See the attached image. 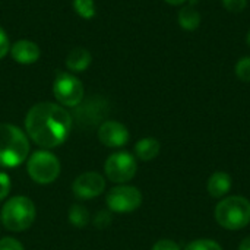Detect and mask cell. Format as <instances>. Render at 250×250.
<instances>
[{"instance_id": "1", "label": "cell", "mask_w": 250, "mask_h": 250, "mask_svg": "<svg viewBox=\"0 0 250 250\" xmlns=\"http://www.w3.org/2000/svg\"><path fill=\"white\" fill-rule=\"evenodd\" d=\"M72 116L54 103H38L25 117V130L32 142L44 149L60 146L72 130Z\"/></svg>"}, {"instance_id": "2", "label": "cell", "mask_w": 250, "mask_h": 250, "mask_svg": "<svg viewBox=\"0 0 250 250\" xmlns=\"http://www.w3.org/2000/svg\"><path fill=\"white\" fill-rule=\"evenodd\" d=\"M29 157L28 136L18 126L0 123V166L13 168Z\"/></svg>"}, {"instance_id": "3", "label": "cell", "mask_w": 250, "mask_h": 250, "mask_svg": "<svg viewBox=\"0 0 250 250\" xmlns=\"http://www.w3.org/2000/svg\"><path fill=\"white\" fill-rule=\"evenodd\" d=\"M37 217L35 204L28 196H12L7 199L0 212L1 224L6 230L13 233H21L28 230Z\"/></svg>"}, {"instance_id": "4", "label": "cell", "mask_w": 250, "mask_h": 250, "mask_svg": "<svg viewBox=\"0 0 250 250\" xmlns=\"http://www.w3.org/2000/svg\"><path fill=\"white\" fill-rule=\"evenodd\" d=\"M215 221L226 230H242L250 223V201L243 196H229L215 207Z\"/></svg>"}, {"instance_id": "5", "label": "cell", "mask_w": 250, "mask_h": 250, "mask_svg": "<svg viewBox=\"0 0 250 250\" xmlns=\"http://www.w3.org/2000/svg\"><path fill=\"white\" fill-rule=\"evenodd\" d=\"M60 161L48 149H40L31 154L26 161V171L29 177L38 185H50L60 176Z\"/></svg>"}, {"instance_id": "6", "label": "cell", "mask_w": 250, "mask_h": 250, "mask_svg": "<svg viewBox=\"0 0 250 250\" xmlns=\"http://www.w3.org/2000/svg\"><path fill=\"white\" fill-rule=\"evenodd\" d=\"M53 94L62 107H78L83 100L82 82L67 72L57 73L53 83Z\"/></svg>"}, {"instance_id": "7", "label": "cell", "mask_w": 250, "mask_h": 250, "mask_svg": "<svg viewBox=\"0 0 250 250\" xmlns=\"http://www.w3.org/2000/svg\"><path fill=\"white\" fill-rule=\"evenodd\" d=\"M138 163L136 158L126 151L111 154L104 163V171L110 182L125 185L126 182L132 180L136 174Z\"/></svg>"}, {"instance_id": "8", "label": "cell", "mask_w": 250, "mask_h": 250, "mask_svg": "<svg viewBox=\"0 0 250 250\" xmlns=\"http://www.w3.org/2000/svg\"><path fill=\"white\" fill-rule=\"evenodd\" d=\"M105 202L111 212H119V214L133 212L142 204V193L135 186L120 185L113 188L107 193Z\"/></svg>"}, {"instance_id": "9", "label": "cell", "mask_w": 250, "mask_h": 250, "mask_svg": "<svg viewBox=\"0 0 250 250\" xmlns=\"http://www.w3.org/2000/svg\"><path fill=\"white\" fill-rule=\"evenodd\" d=\"M108 114V103L103 97H91L86 101L82 100V103L75 107V119L79 123V126L83 127H94L100 126L103 122H105V116Z\"/></svg>"}, {"instance_id": "10", "label": "cell", "mask_w": 250, "mask_h": 250, "mask_svg": "<svg viewBox=\"0 0 250 250\" xmlns=\"http://www.w3.org/2000/svg\"><path fill=\"white\" fill-rule=\"evenodd\" d=\"M105 190V179L97 171H86L79 174L72 185V192L78 199L86 201L103 195Z\"/></svg>"}, {"instance_id": "11", "label": "cell", "mask_w": 250, "mask_h": 250, "mask_svg": "<svg viewBox=\"0 0 250 250\" xmlns=\"http://www.w3.org/2000/svg\"><path fill=\"white\" fill-rule=\"evenodd\" d=\"M98 139L108 148H122L129 142L127 127L116 120H105L98 126Z\"/></svg>"}, {"instance_id": "12", "label": "cell", "mask_w": 250, "mask_h": 250, "mask_svg": "<svg viewBox=\"0 0 250 250\" xmlns=\"http://www.w3.org/2000/svg\"><path fill=\"white\" fill-rule=\"evenodd\" d=\"M10 54L21 64H32L40 59V48L29 40H19L10 47Z\"/></svg>"}, {"instance_id": "13", "label": "cell", "mask_w": 250, "mask_h": 250, "mask_svg": "<svg viewBox=\"0 0 250 250\" xmlns=\"http://www.w3.org/2000/svg\"><path fill=\"white\" fill-rule=\"evenodd\" d=\"M92 62V57H91V53L86 50V48H82V47H76L73 48L67 57H66V67L70 70V72H83L89 67Z\"/></svg>"}, {"instance_id": "14", "label": "cell", "mask_w": 250, "mask_h": 250, "mask_svg": "<svg viewBox=\"0 0 250 250\" xmlns=\"http://www.w3.org/2000/svg\"><path fill=\"white\" fill-rule=\"evenodd\" d=\"M207 188H208V192L212 198H223L231 189V177L229 173L217 171L209 177Z\"/></svg>"}, {"instance_id": "15", "label": "cell", "mask_w": 250, "mask_h": 250, "mask_svg": "<svg viewBox=\"0 0 250 250\" xmlns=\"http://www.w3.org/2000/svg\"><path fill=\"white\" fill-rule=\"evenodd\" d=\"M161 151V145L155 138H144L136 142L135 154L141 161H151L158 157Z\"/></svg>"}, {"instance_id": "16", "label": "cell", "mask_w": 250, "mask_h": 250, "mask_svg": "<svg viewBox=\"0 0 250 250\" xmlns=\"http://www.w3.org/2000/svg\"><path fill=\"white\" fill-rule=\"evenodd\" d=\"M177 19H179V25L186 31H195L201 25V15L192 6L182 7L177 15Z\"/></svg>"}, {"instance_id": "17", "label": "cell", "mask_w": 250, "mask_h": 250, "mask_svg": "<svg viewBox=\"0 0 250 250\" xmlns=\"http://www.w3.org/2000/svg\"><path fill=\"white\" fill-rule=\"evenodd\" d=\"M91 215L85 205L82 204H73L69 208V223L75 226L76 229H85L89 224Z\"/></svg>"}, {"instance_id": "18", "label": "cell", "mask_w": 250, "mask_h": 250, "mask_svg": "<svg viewBox=\"0 0 250 250\" xmlns=\"http://www.w3.org/2000/svg\"><path fill=\"white\" fill-rule=\"evenodd\" d=\"M73 9L83 19H91L95 16L94 0H73Z\"/></svg>"}, {"instance_id": "19", "label": "cell", "mask_w": 250, "mask_h": 250, "mask_svg": "<svg viewBox=\"0 0 250 250\" xmlns=\"http://www.w3.org/2000/svg\"><path fill=\"white\" fill-rule=\"evenodd\" d=\"M185 250H223V248L214 242V240H209V239H198V240H193L192 243H189Z\"/></svg>"}, {"instance_id": "20", "label": "cell", "mask_w": 250, "mask_h": 250, "mask_svg": "<svg viewBox=\"0 0 250 250\" xmlns=\"http://www.w3.org/2000/svg\"><path fill=\"white\" fill-rule=\"evenodd\" d=\"M236 76L243 81V82H250V56L242 57L237 63H236Z\"/></svg>"}, {"instance_id": "21", "label": "cell", "mask_w": 250, "mask_h": 250, "mask_svg": "<svg viewBox=\"0 0 250 250\" xmlns=\"http://www.w3.org/2000/svg\"><path fill=\"white\" fill-rule=\"evenodd\" d=\"M10 189H12V182H10L9 174L4 171H0V201L9 196Z\"/></svg>"}, {"instance_id": "22", "label": "cell", "mask_w": 250, "mask_h": 250, "mask_svg": "<svg viewBox=\"0 0 250 250\" xmlns=\"http://www.w3.org/2000/svg\"><path fill=\"white\" fill-rule=\"evenodd\" d=\"M111 214L108 211H100L94 218V226L97 229H107L111 224Z\"/></svg>"}, {"instance_id": "23", "label": "cell", "mask_w": 250, "mask_h": 250, "mask_svg": "<svg viewBox=\"0 0 250 250\" xmlns=\"http://www.w3.org/2000/svg\"><path fill=\"white\" fill-rule=\"evenodd\" d=\"M0 250H25L23 245L13 239V237H3L0 239Z\"/></svg>"}, {"instance_id": "24", "label": "cell", "mask_w": 250, "mask_h": 250, "mask_svg": "<svg viewBox=\"0 0 250 250\" xmlns=\"http://www.w3.org/2000/svg\"><path fill=\"white\" fill-rule=\"evenodd\" d=\"M223 4L227 10L237 13V12H242L246 9L248 0H223Z\"/></svg>"}, {"instance_id": "25", "label": "cell", "mask_w": 250, "mask_h": 250, "mask_svg": "<svg viewBox=\"0 0 250 250\" xmlns=\"http://www.w3.org/2000/svg\"><path fill=\"white\" fill-rule=\"evenodd\" d=\"M152 250H182L179 243H176L174 240H170V239H161L158 240L154 246Z\"/></svg>"}, {"instance_id": "26", "label": "cell", "mask_w": 250, "mask_h": 250, "mask_svg": "<svg viewBox=\"0 0 250 250\" xmlns=\"http://www.w3.org/2000/svg\"><path fill=\"white\" fill-rule=\"evenodd\" d=\"M10 51V42L9 38L4 32V29L0 26V60Z\"/></svg>"}, {"instance_id": "27", "label": "cell", "mask_w": 250, "mask_h": 250, "mask_svg": "<svg viewBox=\"0 0 250 250\" xmlns=\"http://www.w3.org/2000/svg\"><path fill=\"white\" fill-rule=\"evenodd\" d=\"M239 250H250V236L242 240V243L239 245Z\"/></svg>"}, {"instance_id": "28", "label": "cell", "mask_w": 250, "mask_h": 250, "mask_svg": "<svg viewBox=\"0 0 250 250\" xmlns=\"http://www.w3.org/2000/svg\"><path fill=\"white\" fill-rule=\"evenodd\" d=\"M164 1L168 4H173V6H179V4H183L186 0H164Z\"/></svg>"}, {"instance_id": "29", "label": "cell", "mask_w": 250, "mask_h": 250, "mask_svg": "<svg viewBox=\"0 0 250 250\" xmlns=\"http://www.w3.org/2000/svg\"><path fill=\"white\" fill-rule=\"evenodd\" d=\"M246 41H248V44H249V47H250V31H249V34H248V38H246Z\"/></svg>"}]
</instances>
